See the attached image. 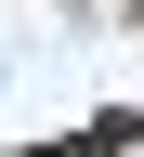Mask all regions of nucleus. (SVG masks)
I'll list each match as a JSON object with an SVG mask.
<instances>
[{
    "label": "nucleus",
    "instance_id": "1",
    "mask_svg": "<svg viewBox=\"0 0 144 157\" xmlns=\"http://www.w3.org/2000/svg\"><path fill=\"white\" fill-rule=\"evenodd\" d=\"M26 157H131V118H92V131H53V144H26Z\"/></svg>",
    "mask_w": 144,
    "mask_h": 157
}]
</instances>
